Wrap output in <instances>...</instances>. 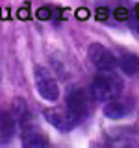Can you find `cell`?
I'll list each match as a JSON object with an SVG mask.
<instances>
[{"label":"cell","mask_w":139,"mask_h":148,"mask_svg":"<svg viewBox=\"0 0 139 148\" xmlns=\"http://www.w3.org/2000/svg\"><path fill=\"white\" fill-rule=\"evenodd\" d=\"M120 91H122V83H120V80L115 74H111V71L95 76V80L91 82V92L100 102L117 98L120 95Z\"/></svg>","instance_id":"cell-1"},{"label":"cell","mask_w":139,"mask_h":148,"mask_svg":"<svg viewBox=\"0 0 139 148\" xmlns=\"http://www.w3.org/2000/svg\"><path fill=\"white\" fill-rule=\"evenodd\" d=\"M34 78H35V87L37 92L41 95V98L46 102H56L59 96V87L58 82L52 78V74L46 71L45 67H35L34 69Z\"/></svg>","instance_id":"cell-2"},{"label":"cell","mask_w":139,"mask_h":148,"mask_svg":"<svg viewBox=\"0 0 139 148\" xmlns=\"http://www.w3.org/2000/svg\"><path fill=\"white\" fill-rule=\"evenodd\" d=\"M87 96L82 89H72L67 96V115L72 120L74 126H78L80 122H83L87 117Z\"/></svg>","instance_id":"cell-3"},{"label":"cell","mask_w":139,"mask_h":148,"mask_svg":"<svg viewBox=\"0 0 139 148\" xmlns=\"http://www.w3.org/2000/svg\"><path fill=\"white\" fill-rule=\"evenodd\" d=\"M87 56H89L91 63L102 72L113 71V69L117 67V58H115V54L111 52V50H108L104 45L93 43L89 46V50H87Z\"/></svg>","instance_id":"cell-4"},{"label":"cell","mask_w":139,"mask_h":148,"mask_svg":"<svg viewBox=\"0 0 139 148\" xmlns=\"http://www.w3.org/2000/svg\"><path fill=\"white\" fill-rule=\"evenodd\" d=\"M133 109V104L130 100H108V104L104 106V115L111 120H119V119H124L132 113Z\"/></svg>","instance_id":"cell-5"},{"label":"cell","mask_w":139,"mask_h":148,"mask_svg":"<svg viewBox=\"0 0 139 148\" xmlns=\"http://www.w3.org/2000/svg\"><path fill=\"white\" fill-rule=\"evenodd\" d=\"M22 145L26 148H43V146H48L50 141L46 139V135L39 130H35L34 126H24L22 128Z\"/></svg>","instance_id":"cell-6"},{"label":"cell","mask_w":139,"mask_h":148,"mask_svg":"<svg viewBox=\"0 0 139 148\" xmlns=\"http://www.w3.org/2000/svg\"><path fill=\"white\" fill-rule=\"evenodd\" d=\"M45 119L48 120L54 128H58L59 132H69V130L74 128V124H72V120L69 119L67 111L63 113V111H56V109H46L45 111Z\"/></svg>","instance_id":"cell-7"},{"label":"cell","mask_w":139,"mask_h":148,"mask_svg":"<svg viewBox=\"0 0 139 148\" xmlns=\"http://www.w3.org/2000/svg\"><path fill=\"white\" fill-rule=\"evenodd\" d=\"M117 65L126 76H136L139 72V56L132 52H124L120 58H117Z\"/></svg>","instance_id":"cell-8"},{"label":"cell","mask_w":139,"mask_h":148,"mask_svg":"<svg viewBox=\"0 0 139 148\" xmlns=\"http://www.w3.org/2000/svg\"><path fill=\"white\" fill-rule=\"evenodd\" d=\"M15 119L11 113H4L0 115V143H9L15 135Z\"/></svg>","instance_id":"cell-9"},{"label":"cell","mask_w":139,"mask_h":148,"mask_svg":"<svg viewBox=\"0 0 139 148\" xmlns=\"http://www.w3.org/2000/svg\"><path fill=\"white\" fill-rule=\"evenodd\" d=\"M11 115H13V119H15L17 126L24 128V126L30 124V113H28V106H26L24 100H21V98H15V100H13Z\"/></svg>","instance_id":"cell-10"},{"label":"cell","mask_w":139,"mask_h":148,"mask_svg":"<svg viewBox=\"0 0 139 148\" xmlns=\"http://www.w3.org/2000/svg\"><path fill=\"white\" fill-rule=\"evenodd\" d=\"M132 28L136 30V34L139 35V8L136 9V15H133V24H132Z\"/></svg>","instance_id":"cell-11"}]
</instances>
